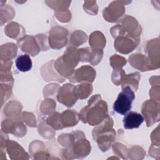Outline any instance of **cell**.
<instances>
[{
    "mask_svg": "<svg viewBox=\"0 0 160 160\" xmlns=\"http://www.w3.org/2000/svg\"><path fill=\"white\" fill-rule=\"evenodd\" d=\"M108 116V109L106 102L101 99L97 94L92 96L88 102V105L84 107L81 113L80 118L84 122H88L92 126L98 125Z\"/></svg>",
    "mask_w": 160,
    "mask_h": 160,
    "instance_id": "cell-1",
    "label": "cell"
},
{
    "mask_svg": "<svg viewBox=\"0 0 160 160\" xmlns=\"http://www.w3.org/2000/svg\"><path fill=\"white\" fill-rule=\"evenodd\" d=\"M122 91L119 93L117 99L113 105V109L116 112L125 115L132 108V102L135 99L134 91L131 88L126 86L122 88Z\"/></svg>",
    "mask_w": 160,
    "mask_h": 160,
    "instance_id": "cell-2",
    "label": "cell"
},
{
    "mask_svg": "<svg viewBox=\"0 0 160 160\" xmlns=\"http://www.w3.org/2000/svg\"><path fill=\"white\" fill-rule=\"evenodd\" d=\"M63 91L65 94H58V100L59 102L64 104L68 107L72 106L78 99V94L76 89V87L72 84H66L59 89Z\"/></svg>",
    "mask_w": 160,
    "mask_h": 160,
    "instance_id": "cell-3",
    "label": "cell"
},
{
    "mask_svg": "<svg viewBox=\"0 0 160 160\" xmlns=\"http://www.w3.org/2000/svg\"><path fill=\"white\" fill-rule=\"evenodd\" d=\"M144 119L143 116L136 112L130 111L123 119L124 127L125 129H131L133 128H138L142 123Z\"/></svg>",
    "mask_w": 160,
    "mask_h": 160,
    "instance_id": "cell-4",
    "label": "cell"
},
{
    "mask_svg": "<svg viewBox=\"0 0 160 160\" xmlns=\"http://www.w3.org/2000/svg\"><path fill=\"white\" fill-rule=\"evenodd\" d=\"M16 66L17 69L22 72L29 71L32 68V61L29 55L22 54L16 59Z\"/></svg>",
    "mask_w": 160,
    "mask_h": 160,
    "instance_id": "cell-5",
    "label": "cell"
}]
</instances>
